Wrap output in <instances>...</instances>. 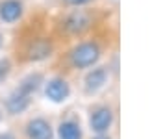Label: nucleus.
Wrapping results in <instances>:
<instances>
[{
	"label": "nucleus",
	"mask_w": 152,
	"mask_h": 139,
	"mask_svg": "<svg viewBox=\"0 0 152 139\" xmlns=\"http://www.w3.org/2000/svg\"><path fill=\"white\" fill-rule=\"evenodd\" d=\"M41 74H30V76H26L24 80H22V83H20V87H19V91H22V93H26V95H32V93L39 87V83H41Z\"/></svg>",
	"instance_id": "11"
},
{
	"label": "nucleus",
	"mask_w": 152,
	"mask_h": 139,
	"mask_svg": "<svg viewBox=\"0 0 152 139\" xmlns=\"http://www.w3.org/2000/svg\"><path fill=\"white\" fill-rule=\"evenodd\" d=\"M100 56V50L95 43H82L71 52V61L74 67L83 69V67H91Z\"/></svg>",
	"instance_id": "1"
},
{
	"label": "nucleus",
	"mask_w": 152,
	"mask_h": 139,
	"mask_svg": "<svg viewBox=\"0 0 152 139\" xmlns=\"http://www.w3.org/2000/svg\"><path fill=\"white\" fill-rule=\"evenodd\" d=\"M59 139H82V128L74 121H63L58 128Z\"/></svg>",
	"instance_id": "8"
},
{
	"label": "nucleus",
	"mask_w": 152,
	"mask_h": 139,
	"mask_svg": "<svg viewBox=\"0 0 152 139\" xmlns=\"http://www.w3.org/2000/svg\"><path fill=\"white\" fill-rule=\"evenodd\" d=\"M113 122V113L110 108H98L91 113V119H89V124H91V130L96 134H104L108 132L110 126Z\"/></svg>",
	"instance_id": "3"
},
{
	"label": "nucleus",
	"mask_w": 152,
	"mask_h": 139,
	"mask_svg": "<svg viewBox=\"0 0 152 139\" xmlns=\"http://www.w3.org/2000/svg\"><path fill=\"white\" fill-rule=\"evenodd\" d=\"M0 139H15L11 134H2V135H0Z\"/></svg>",
	"instance_id": "14"
},
{
	"label": "nucleus",
	"mask_w": 152,
	"mask_h": 139,
	"mask_svg": "<svg viewBox=\"0 0 152 139\" xmlns=\"http://www.w3.org/2000/svg\"><path fill=\"white\" fill-rule=\"evenodd\" d=\"M48 52H50V43L47 41H35L32 46H30V59H43V58H47L48 56Z\"/></svg>",
	"instance_id": "10"
},
{
	"label": "nucleus",
	"mask_w": 152,
	"mask_h": 139,
	"mask_svg": "<svg viewBox=\"0 0 152 139\" xmlns=\"http://www.w3.org/2000/svg\"><path fill=\"white\" fill-rule=\"evenodd\" d=\"M0 45H2V35H0Z\"/></svg>",
	"instance_id": "15"
},
{
	"label": "nucleus",
	"mask_w": 152,
	"mask_h": 139,
	"mask_svg": "<svg viewBox=\"0 0 152 139\" xmlns=\"http://www.w3.org/2000/svg\"><path fill=\"white\" fill-rule=\"evenodd\" d=\"M28 106H30V95H26V93H22L19 89L11 93L10 98H7V110L11 113H22Z\"/></svg>",
	"instance_id": "7"
},
{
	"label": "nucleus",
	"mask_w": 152,
	"mask_h": 139,
	"mask_svg": "<svg viewBox=\"0 0 152 139\" xmlns=\"http://www.w3.org/2000/svg\"><path fill=\"white\" fill-rule=\"evenodd\" d=\"M108 82V71L104 67L93 69L87 76H86V91L87 93H96L98 89H102Z\"/></svg>",
	"instance_id": "5"
},
{
	"label": "nucleus",
	"mask_w": 152,
	"mask_h": 139,
	"mask_svg": "<svg viewBox=\"0 0 152 139\" xmlns=\"http://www.w3.org/2000/svg\"><path fill=\"white\" fill-rule=\"evenodd\" d=\"M98 139H108V137H98Z\"/></svg>",
	"instance_id": "16"
},
{
	"label": "nucleus",
	"mask_w": 152,
	"mask_h": 139,
	"mask_svg": "<svg viewBox=\"0 0 152 139\" xmlns=\"http://www.w3.org/2000/svg\"><path fill=\"white\" fill-rule=\"evenodd\" d=\"M7 72H10V61H0V83L6 80Z\"/></svg>",
	"instance_id": "12"
},
{
	"label": "nucleus",
	"mask_w": 152,
	"mask_h": 139,
	"mask_svg": "<svg viewBox=\"0 0 152 139\" xmlns=\"http://www.w3.org/2000/svg\"><path fill=\"white\" fill-rule=\"evenodd\" d=\"M28 137L30 139H52V126L45 119H34L28 122Z\"/></svg>",
	"instance_id": "4"
},
{
	"label": "nucleus",
	"mask_w": 152,
	"mask_h": 139,
	"mask_svg": "<svg viewBox=\"0 0 152 139\" xmlns=\"http://www.w3.org/2000/svg\"><path fill=\"white\" fill-rule=\"evenodd\" d=\"M67 2H71V4H74V6H78V4H86V2H89V0H67Z\"/></svg>",
	"instance_id": "13"
},
{
	"label": "nucleus",
	"mask_w": 152,
	"mask_h": 139,
	"mask_svg": "<svg viewBox=\"0 0 152 139\" xmlns=\"http://www.w3.org/2000/svg\"><path fill=\"white\" fill-rule=\"evenodd\" d=\"M87 26H89V15L83 13V11H76L67 19V28H69L71 32H74V34L86 30Z\"/></svg>",
	"instance_id": "9"
},
{
	"label": "nucleus",
	"mask_w": 152,
	"mask_h": 139,
	"mask_svg": "<svg viewBox=\"0 0 152 139\" xmlns=\"http://www.w3.org/2000/svg\"><path fill=\"white\" fill-rule=\"evenodd\" d=\"M45 95H47L52 102H63L71 95V87L63 78H52L45 83Z\"/></svg>",
	"instance_id": "2"
},
{
	"label": "nucleus",
	"mask_w": 152,
	"mask_h": 139,
	"mask_svg": "<svg viewBox=\"0 0 152 139\" xmlns=\"http://www.w3.org/2000/svg\"><path fill=\"white\" fill-rule=\"evenodd\" d=\"M22 15V4L19 0H4L0 2V19L6 22H13Z\"/></svg>",
	"instance_id": "6"
}]
</instances>
